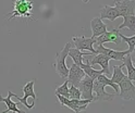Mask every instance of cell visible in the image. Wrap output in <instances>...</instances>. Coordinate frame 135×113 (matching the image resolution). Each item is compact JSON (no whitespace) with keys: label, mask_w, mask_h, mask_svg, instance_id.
Instances as JSON below:
<instances>
[{"label":"cell","mask_w":135,"mask_h":113,"mask_svg":"<svg viewBox=\"0 0 135 113\" xmlns=\"http://www.w3.org/2000/svg\"><path fill=\"white\" fill-rule=\"evenodd\" d=\"M128 28L132 32H135V15H126L123 16V23L117 27L118 31Z\"/></svg>","instance_id":"ffe728a7"},{"label":"cell","mask_w":135,"mask_h":113,"mask_svg":"<svg viewBox=\"0 0 135 113\" xmlns=\"http://www.w3.org/2000/svg\"><path fill=\"white\" fill-rule=\"evenodd\" d=\"M0 113H1V112H0Z\"/></svg>","instance_id":"83f0119b"},{"label":"cell","mask_w":135,"mask_h":113,"mask_svg":"<svg viewBox=\"0 0 135 113\" xmlns=\"http://www.w3.org/2000/svg\"><path fill=\"white\" fill-rule=\"evenodd\" d=\"M95 43H96V38L93 36L90 38H87L85 36H74L72 38V45H74L76 49L81 51L87 50L91 52L93 55H97L96 49L94 48Z\"/></svg>","instance_id":"5b68a950"},{"label":"cell","mask_w":135,"mask_h":113,"mask_svg":"<svg viewBox=\"0 0 135 113\" xmlns=\"http://www.w3.org/2000/svg\"><path fill=\"white\" fill-rule=\"evenodd\" d=\"M69 98L70 99H82V94L79 87H75L71 85L69 87Z\"/></svg>","instance_id":"d4e9b609"},{"label":"cell","mask_w":135,"mask_h":113,"mask_svg":"<svg viewBox=\"0 0 135 113\" xmlns=\"http://www.w3.org/2000/svg\"><path fill=\"white\" fill-rule=\"evenodd\" d=\"M72 47V42L69 41L65 43V46L63 47V49L60 52H57L56 55V62L54 63V67L56 70L57 74L60 76L63 80H66L68 78V74H69V68L66 66L65 63V59L68 57V53H69V50Z\"/></svg>","instance_id":"7a4b0ae2"},{"label":"cell","mask_w":135,"mask_h":113,"mask_svg":"<svg viewBox=\"0 0 135 113\" xmlns=\"http://www.w3.org/2000/svg\"><path fill=\"white\" fill-rule=\"evenodd\" d=\"M86 74L84 73V71L82 70L81 66L76 65L75 63H73L71 65V67L69 68V74H68V78L66 80L69 81V84L78 87L80 82L84 78V76H85Z\"/></svg>","instance_id":"9c48e42d"},{"label":"cell","mask_w":135,"mask_h":113,"mask_svg":"<svg viewBox=\"0 0 135 113\" xmlns=\"http://www.w3.org/2000/svg\"><path fill=\"white\" fill-rule=\"evenodd\" d=\"M56 96L58 97V100L62 107L69 108L75 113L85 111L88 107V104L93 102L91 100H88V99H70V98L63 97L61 95H56Z\"/></svg>","instance_id":"277c9868"},{"label":"cell","mask_w":135,"mask_h":113,"mask_svg":"<svg viewBox=\"0 0 135 113\" xmlns=\"http://www.w3.org/2000/svg\"><path fill=\"white\" fill-rule=\"evenodd\" d=\"M118 85H119V96L121 99L130 101L135 98V84L129 80L128 76H125Z\"/></svg>","instance_id":"8992f818"},{"label":"cell","mask_w":135,"mask_h":113,"mask_svg":"<svg viewBox=\"0 0 135 113\" xmlns=\"http://www.w3.org/2000/svg\"><path fill=\"white\" fill-rule=\"evenodd\" d=\"M96 52H97V53L105 55V56H107L109 59H111V60H117V61H122L123 58H124V56L129 53L128 50L118 51V50H113V49L106 48L104 45H98L97 48H96Z\"/></svg>","instance_id":"7c38bea8"},{"label":"cell","mask_w":135,"mask_h":113,"mask_svg":"<svg viewBox=\"0 0 135 113\" xmlns=\"http://www.w3.org/2000/svg\"><path fill=\"white\" fill-rule=\"evenodd\" d=\"M70 58H72V60L74 61V63L81 66V64L83 63V57L84 56H94L91 52H82L81 50L76 49V48H70L69 50V53H68Z\"/></svg>","instance_id":"e0dca14e"},{"label":"cell","mask_w":135,"mask_h":113,"mask_svg":"<svg viewBox=\"0 0 135 113\" xmlns=\"http://www.w3.org/2000/svg\"><path fill=\"white\" fill-rule=\"evenodd\" d=\"M13 97V92L12 91H8V96L6 98H3L1 95H0V102H4L6 106H7V110L1 112V113H8V112H13V113H25V111L20 110L18 108V103L13 102L11 100V98Z\"/></svg>","instance_id":"5bb4252c"},{"label":"cell","mask_w":135,"mask_h":113,"mask_svg":"<svg viewBox=\"0 0 135 113\" xmlns=\"http://www.w3.org/2000/svg\"><path fill=\"white\" fill-rule=\"evenodd\" d=\"M90 28H91L93 37L96 38L99 35L107 32V25L103 22V20H101L100 17H94V19L90 21Z\"/></svg>","instance_id":"2e32d148"},{"label":"cell","mask_w":135,"mask_h":113,"mask_svg":"<svg viewBox=\"0 0 135 113\" xmlns=\"http://www.w3.org/2000/svg\"><path fill=\"white\" fill-rule=\"evenodd\" d=\"M100 19L101 20H109V21H111L113 22L114 20H117L120 15L119 11H118V9L115 7H111V6H104L103 8L100 9Z\"/></svg>","instance_id":"4fadbf2b"},{"label":"cell","mask_w":135,"mask_h":113,"mask_svg":"<svg viewBox=\"0 0 135 113\" xmlns=\"http://www.w3.org/2000/svg\"><path fill=\"white\" fill-rule=\"evenodd\" d=\"M96 80H97L100 84H103V85H105V86H110V87H112V88L115 90V92L119 94V86H118L117 84H114V83H112L110 78H108L105 74H100V75L96 78Z\"/></svg>","instance_id":"7402d4cb"},{"label":"cell","mask_w":135,"mask_h":113,"mask_svg":"<svg viewBox=\"0 0 135 113\" xmlns=\"http://www.w3.org/2000/svg\"><path fill=\"white\" fill-rule=\"evenodd\" d=\"M109 59L107 56L105 55H101V53H97V55H94L91 60H89V63L90 65H95V64H99L101 67H103L104 72L106 75H110V71H109Z\"/></svg>","instance_id":"9a60e30c"},{"label":"cell","mask_w":135,"mask_h":113,"mask_svg":"<svg viewBox=\"0 0 135 113\" xmlns=\"http://www.w3.org/2000/svg\"><path fill=\"white\" fill-rule=\"evenodd\" d=\"M82 1H83L84 3H87V2H89V1H90V0H82Z\"/></svg>","instance_id":"4316f807"},{"label":"cell","mask_w":135,"mask_h":113,"mask_svg":"<svg viewBox=\"0 0 135 113\" xmlns=\"http://www.w3.org/2000/svg\"><path fill=\"white\" fill-rule=\"evenodd\" d=\"M6 17L8 20L21 17V19L26 20V22H28V20L36 21L33 14V2L30 0H15L13 3L12 12L7 13Z\"/></svg>","instance_id":"6da1fadb"},{"label":"cell","mask_w":135,"mask_h":113,"mask_svg":"<svg viewBox=\"0 0 135 113\" xmlns=\"http://www.w3.org/2000/svg\"><path fill=\"white\" fill-rule=\"evenodd\" d=\"M130 56H131V60H132V63H133V65L135 66V49L131 52L130 53Z\"/></svg>","instance_id":"484cf974"},{"label":"cell","mask_w":135,"mask_h":113,"mask_svg":"<svg viewBox=\"0 0 135 113\" xmlns=\"http://www.w3.org/2000/svg\"><path fill=\"white\" fill-rule=\"evenodd\" d=\"M122 67H123V65L121 64L120 66H118V65H114L113 66V74H112V77L110 78L111 80V82L112 83H114V84H119L123 78L126 76L123 72H122Z\"/></svg>","instance_id":"44dd1931"},{"label":"cell","mask_w":135,"mask_h":113,"mask_svg":"<svg viewBox=\"0 0 135 113\" xmlns=\"http://www.w3.org/2000/svg\"><path fill=\"white\" fill-rule=\"evenodd\" d=\"M55 92L56 95H61L65 98H69V81L65 80V82L62 85L58 86Z\"/></svg>","instance_id":"603a6c76"},{"label":"cell","mask_w":135,"mask_h":113,"mask_svg":"<svg viewBox=\"0 0 135 113\" xmlns=\"http://www.w3.org/2000/svg\"><path fill=\"white\" fill-rule=\"evenodd\" d=\"M122 65L126 67V70H128V78L130 81H132L133 83H135V66L133 65L132 63V60H131V56L130 53L125 55L123 60H122Z\"/></svg>","instance_id":"d6986e66"},{"label":"cell","mask_w":135,"mask_h":113,"mask_svg":"<svg viewBox=\"0 0 135 113\" xmlns=\"http://www.w3.org/2000/svg\"><path fill=\"white\" fill-rule=\"evenodd\" d=\"M119 36H120L122 41L128 43V46H129L128 52H129V53H131V52L135 49V35H134V36H131V37H126V36H124V35H121L119 33Z\"/></svg>","instance_id":"cb8c5ba5"},{"label":"cell","mask_w":135,"mask_h":113,"mask_svg":"<svg viewBox=\"0 0 135 113\" xmlns=\"http://www.w3.org/2000/svg\"><path fill=\"white\" fill-rule=\"evenodd\" d=\"M85 61H86L85 63H82V64H81V67H82V70L84 71V73H85L87 76H89L93 81H95L100 74H105L104 70L97 71V70H95L94 67H93V66L90 65V63H89V60H88V59L85 60Z\"/></svg>","instance_id":"ac0fdd59"},{"label":"cell","mask_w":135,"mask_h":113,"mask_svg":"<svg viewBox=\"0 0 135 113\" xmlns=\"http://www.w3.org/2000/svg\"><path fill=\"white\" fill-rule=\"evenodd\" d=\"M105 85L100 84L97 80L94 81L93 84V91L95 92L94 101H112L114 98V94H109L105 90Z\"/></svg>","instance_id":"52a82bcc"},{"label":"cell","mask_w":135,"mask_h":113,"mask_svg":"<svg viewBox=\"0 0 135 113\" xmlns=\"http://www.w3.org/2000/svg\"><path fill=\"white\" fill-rule=\"evenodd\" d=\"M93 84L94 81L87 75L84 76V78L79 84V89L82 94V99H88L94 101V95H93Z\"/></svg>","instance_id":"ba28073f"},{"label":"cell","mask_w":135,"mask_h":113,"mask_svg":"<svg viewBox=\"0 0 135 113\" xmlns=\"http://www.w3.org/2000/svg\"><path fill=\"white\" fill-rule=\"evenodd\" d=\"M34 85H35V80L27 82L23 86V92L24 96L22 98H20L18 95H15L13 92V97H15L18 99L24 107H26L27 109H33L35 107V100H36V94L34 91Z\"/></svg>","instance_id":"3957f363"},{"label":"cell","mask_w":135,"mask_h":113,"mask_svg":"<svg viewBox=\"0 0 135 113\" xmlns=\"http://www.w3.org/2000/svg\"><path fill=\"white\" fill-rule=\"evenodd\" d=\"M119 31L117 28L110 31V32H105L104 34L99 35L98 37H96V43L97 45H104L105 42H114L115 45H119L121 42V38L119 36Z\"/></svg>","instance_id":"8fae6325"},{"label":"cell","mask_w":135,"mask_h":113,"mask_svg":"<svg viewBox=\"0 0 135 113\" xmlns=\"http://www.w3.org/2000/svg\"><path fill=\"white\" fill-rule=\"evenodd\" d=\"M114 7L118 9V11H119V13L122 17L126 16V15H134V12H135V1L134 0H123V1L115 0Z\"/></svg>","instance_id":"30bf717a"}]
</instances>
